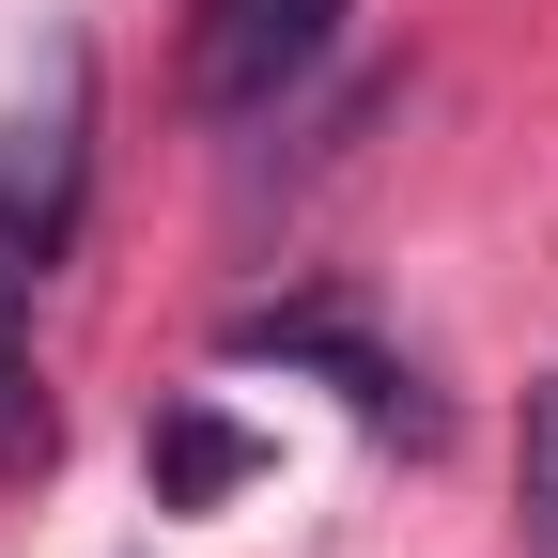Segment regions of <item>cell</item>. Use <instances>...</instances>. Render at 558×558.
<instances>
[{
    "label": "cell",
    "instance_id": "cell-1",
    "mask_svg": "<svg viewBox=\"0 0 558 558\" xmlns=\"http://www.w3.org/2000/svg\"><path fill=\"white\" fill-rule=\"evenodd\" d=\"M326 47H341V0H186V109L264 124Z\"/></svg>",
    "mask_w": 558,
    "mask_h": 558
},
{
    "label": "cell",
    "instance_id": "cell-2",
    "mask_svg": "<svg viewBox=\"0 0 558 558\" xmlns=\"http://www.w3.org/2000/svg\"><path fill=\"white\" fill-rule=\"evenodd\" d=\"M62 233H78V62H62L47 124H16V140H0V248H16V264H47Z\"/></svg>",
    "mask_w": 558,
    "mask_h": 558
},
{
    "label": "cell",
    "instance_id": "cell-3",
    "mask_svg": "<svg viewBox=\"0 0 558 558\" xmlns=\"http://www.w3.org/2000/svg\"><path fill=\"white\" fill-rule=\"evenodd\" d=\"M512 512H527V558H558V373L527 388V435H512Z\"/></svg>",
    "mask_w": 558,
    "mask_h": 558
},
{
    "label": "cell",
    "instance_id": "cell-4",
    "mask_svg": "<svg viewBox=\"0 0 558 558\" xmlns=\"http://www.w3.org/2000/svg\"><path fill=\"white\" fill-rule=\"evenodd\" d=\"M0 450H47V403L16 373V279H0Z\"/></svg>",
    "mask_w": 558,
    "mask_h": 558
},
{
    "label": "cell",
    "instance_id": "cell-5",
    "mask_svg": "<svg viewBox=\"0 0 558 558\" xmlns=\"http://www.w3.org/2000/svg\"><path fill=\"white\" fill-rule=\"evenodd\" d=\"M233 465H248V450L218 435V418H186V435H171V481H186V497H218V481H233Z\"/></svg>",
    "mask_w": 558,
    "mask_h": 558
}]
</instances>
